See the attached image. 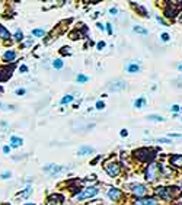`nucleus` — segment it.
<instances>
[{"instance_id":"1","label":"nucleus","mask_w":182,"mask_h":205,"mask_svg":"<svg viewBox=\"0 0 182 205\" xmlns=\"http://www.w3.org/2000/svg\"><path fill=\"white\" fill-rule=\"evenodd\" d=\"M98 188H95V186H90V188H85L77 197H76V199L77 201H82V199H86V198H92V197H95L96 194H98Z\"/></svg>"},{"instance_id":"2","label":"nucleus","mask_w":182,"mask_h":205,"mask_svg":"<svg viewBox=\"0 0 182 205\" xmlns=\"http://www.w3.org/2000/svg\"><path fill=\"white\" fill-rule=\"evenodd\" d=\"M134 154H136V157H137L139 160H141V162L151 160V159L154 157L153 151H151V150H149V148H140V150H137Z\"/></svg>"},{"instance_id":"3","label":"nucleus","mask_w":182,"mask_h":205,"mask_svg":"<svg viewBox=\"0 0 182 205\" xmlns=\"http://www.w3.org/2000/svg\"><path fill=\"white\" fill-rule=\"evenodd\" d=\"M157 176H159V166L157 164H150L146 169V179L151 182V180L157 179Z\"/></svg>"},{"instance_id":"4","label":"nucleus","mask_w":182,"mask_h":205,"mask_svg":"<svg viewBox=\"0 0 182 205\" xmlns=\"http://www.w3.org/2000/svg\"><path fill=\"white\" fill-rule=\"evenodd\" d=\"M131 192H133L134 195H137V197H143V195L147 194V189H146L144 185L134 183V185H131Z\"/></svg>"},{"instance_id":"5","label":"nucleus","mask_w":182,"mask_h":205,"mask_svg":"<svg viewBox=\"0 0 182 205\" xmlns=\"http://www.w3.org/2000/svg\"><path fill=\"white\" fill-rule=\"evenodd\" d=\"M105 170L108 172V175L109 176H117L118 173H119V166L117 163H108L107 166H105Z\"/></svg>"},{"instance_id":"6","label":"nucleus","mask_w":182,"mask_h":205,"mask_svg":"<svg viewBox=\"0 0 182 205\" xmlns=\"http://www.w3.org/2000/svg\"><path fill=\"white\" fill-rule=\"evenodd\" d=\"M47 205H63V197L61 195H51L47 199Z\"/></svg>"},{"instance_id":"7","label":"nucleus","mask_w":182,"mask_h":205,"mask_svg":"<svg viewBox=\"0 0 182 205\" xmlns=\"http://www.w3.org/2000/svg\"><path fill=\"white\" fill-rule=\"evenodd\" d=\"M125 86H127V83H125V82H122V80H118V82L112 83V84L109 86V90H112V92H119V90L125 89Z\"/></svg>"},{"instance_id":"8","label":"nucleus","mask_w":182,"mask_h":205,"mask_svg":"<svg viewBox=\"0 0 182 205\" xmlns=\"http://www.w3.org/2000/svg\"><path fill=\"white\" fill-rule=\"evenodd\" d=\"M134 205H157V202L151 198H144V199H137Z\"/></svg>"},{"instance_id":"9","label":"nucleus","mask_w":182,"mask_h":205,"mask_svg":"<svg viewBox=\"0 0 182 205\" xmlns=\"http://www.w3.org/2000/svg\"><path fill=\"white\" fill-rule=\"evenodd\" d=\"M171 164L172 166H176V167H182V156L175 154L173 157H171Z\"/></svg>"},{"instance_id":"10","label":"nucleus","mask_w":182,"mask_h":205,"mask_svg":"<svg viewBox=\"0 0 182 205\" xmlns=\"http://www.w3.org/2000/svg\"><path fill=\"white\" fill-rule=\"evenodd\" d=\"M108 197L112 199V201H117V199H119V197H121V192H119V189H111L108 192Z\"/></svg>"},{"instance_id":"11","label":"nucleus","mask_w":182,"mask_h":205,"mask_svg":"<svg viewBox=\"0 0 182 205\" xmlns=\"http://www.w3.org/2000/svg\"><path fill=\"white\" fill-rule=\"evenodd\" d=\"M90 153H93V147H90V146H83V147L79 148L80 156H86V154H90Z\"/></svg>"},{"instance_id":"12","label":"nucleus","mask_w":182,"mask_h":205,"mask_svg":"<svg viewBox=\"0 0 182 205\" xmlns=\"http://www.w3.org/2000/svg\"><path fill=\"white\" fill-rule=\"evenodd\" d=\"M15 58H16V52L15 51L9 49V51L4 52V61H13Z\"/></svg>"},{"instance_id":"13","label":"nucleus","mask_w":182,"mask_h":205,"mask_svg":"<svg viewBox=\"0 0 182 205\" xmlns=\"http://www.w3.org/2000/svg\"><path fill=\"white\" fill-rule=\"evenodd\" d=\"M45 170L50 172V173H58V172H61L63 169H61L60 166H55V164H48V166L45 167Z\"/></svg>"},{"instance_id":"14","label":"nucleus","mask_w":182,"mask_h":205,"mask_svg":"<svg viewBox=\"0 0 182 205\" xmlns=\"http://www.w3.org/2000/svg\"><path fill=\"white\" fill-rule=\"evenodd\" d=\"M156 195L165 198V199H169V195H168V189L166 188H157L156 189Z\"/></svg>"},{"instance_id":"15","label":"nucleus","mask_w":182,"mask_h":205,"mask_svg":"<svg viewBox=\"0 0 182 205\" xmlns=\"http://www.w3.org/2000/svg\"><path fill=\"white\" fill-rule=\"evenodd\" d=\"M22 138H19V137H12L10 138V146L12 147H21L22 146Z\"/></svg>"},{"instance_id":"16","label":"nucleus","mask_w":182,"mask_h":205,"mask_svg":"<svg viewBox=\"0 0 182 205\" xmlns=\"http://www.w3.org/2000/svg\"><path fill=\"white\" fill-rule=\"evenodd\" d=\"M0 38H1V40H9V38H10L9 31H7L3 25H0Z\"/></svg>"},{"instance_id":"17","label":"nucleus","mask_w":182,"mask_h":205,"mask_svg":"<svg viewBox=\"0 0 182 205\" xmlns=\"http://www.w3.org/2000/svg\"><path fill=\"white\" fill-rule=\"evenodd\" d=\"M127 70H128V73H139L140 71V67H139V64H128L127 66Z\"/></svg>"},{"instance_id":"18","label":"nucleus","mask_w":182,"mask_h":205,"mask_svg":"<svg viewBox=\"0 0 182 205\" xmlns=\"http://www.w3.org/2000/svg\"><path fill=\"white\" fill-rule=\"evenodd\" d=\"M144 103H146V99H144V98H140V99H137V100H136L134 106H136V108H141V106H144Z\"/></svg>"},{"instance_id":"19","label":"nucleus","mask_w":182,"mask_h":205,"mask_svg":"<svg viewBox=\"0 0 182 205\" xmlns=\"http://www.w3.org/2000/svg\"><path fill=\"white\" fill-rule=\"evenodd\" d=\"M133 29H134V32H137V34H141V35H147V31H146L144 28H141V26H134Z\"/></svg>"},{"instance_id":"20","label":"nucleus","mask_w":182,"mask_h":205,"mask_svg":"<svg viewBox=\"0 0 182 205\" xmlns=\"http://www.w3.org/2000/svg\"><path fill=\"white\" fill-rule=\"evenodd\" d=\"M147 119H150V121H165V118L163 117H159V115H149Z\"/></svg>"},{"instance_id":"21","label":"nucleus","mask_w":182,"mask_h":205,"mask_svg":"<svg viewBox=\"0 0 182 205\" xmlns=\"http://www.w3.org/2000/svg\"><path fill=\"white\" fill-rule=\"evenodd\" d=\"M32 35H35V37H44L45 35V31L44 29H34L32 31Z\"/></svg>"},{"instance_id":"22","label":"nucleus","mask_w":182,"mask_h":205,"mask_svg":"<svg viewBox=\"0 0 182 205\" xmlns=\"http://www.w3.org/2000/svg\"><path fill=\"white\" fill-rule=\"evenodd\" d=\"M15 40H16V41H22V40H23V34H22V31H16V34H15Z\"/></svg>"},{"instance_id":"23","label":"nucleus","mask_w":182,"mask_h":205,"mask_svg":"<svg viewBox=\"0 0 182 205\" xmlns=\"http://www.w3.org/2000/svg\"><path fill=\"white\" fill-rule=\"evenodd\" d=\"M73 100V96H70V95H67V96H64L63 99H61V103H70Z\"/></svg>"},{"instance_id":"24","label":"nucleus","mask_w":182,"mask_h":205,"mask_svg":"<svg viewBox=\"0 0 182 205\" xmlns=\"http://www.w3.org/2000/svg\"><path fill=\"white\" fill-rule=\"evenodd\" d=\"M53 66H54L55 69H61V67H63V61H61V60H55V61L53 63Z\"/></svg>"},{"instance_id":"25","label":"nucleus","mask_w":182,"mask_h":205,"mask_svg":"<svg viewBox=\"0 0 182 205\" xmlns=\"http://www.w3.org/2000/svg\"><path fill=\"white\" fill-rule=\"evenodd\" d=\"M77 82H80V83L87 82V77H86V76H83V74H79V76H77Z\"/></svg>"},{"instance_id":"26","label":"nucleus","mask_w":182,"mask_h":205,"mask_svg":"<svg viewBox=\"0 0 182 205\" xmlns=\"http://www.w3.org/2000/svg\"><path fill=\"white\" fill-rule=\"evenodd\" d=\"M29 192H31V188H26V191H25L23 194H21V198H26V197L29 195Z\"/></svg>"},{"instance_id":"27","label":"nucleus","mask_w":182,"mask_h":205,"mask_svg":"<svg viewBox=\"0 0 182 205\" xmlns=\"http://www.w3.org/2000/svg\"><path fill=\"white\" fill-rule=\"evenodd\" d=\"M10 177V172H3L1 173V179H9Z\"/></svg>"},{"instance_id":"28","label":"nucleus","mask_w":182,"mask_h":205,"mask_svg":"<svg viewBox=\"0 0 182 205\" xmlns=\"http://www.w3.org/2000/svg\"><path fill=\"white\" fill-rule=\"evenodd\" d=\"M109 13L114 16V15H117V13H118V9H117V7H111V9H109Z\"/></svg>"},{"instance_id":"29","label":"nucleus","mask_w":182,"mask_h":205,"mask_svg":"<svg viewBox=\"0 0 182 205\" xmlns=\"http://www.w3.org/2000/svg\"><path fill=\"white\" fill-rule=\"evenodd\" d=\"M105 108V103L104 102H98L96 103V109H104Z\"/></svg>"},{"instance_id":"30","label":"nucleus","mask_w":182,"mask_h":205,"mask_svg":"<svg viewBox=\"0 0 182 205\" xmlns=\"http://www.w3.org/2000/svg\"><path fill=\"white\" fill-rule=\"evenodd\" d=\"M162 41H169V35L168 34H162Z\"/></svg>"},{"instance_id":"31","label":"nucleus","mask_w":182,"mask_h":205,"mask_svg":"<svg viewBox=\"0 0 182 205\" xmlns=\"http://www.w3.org/2000/svg\"><path fill=\"white\" fill-rule=\"evenodd\" d=\"M16 95H25V89H18L16 90Z\"/></svg>"},{"instance_id":"32","label":"nucleus","mask_w":182,"mask_h":205,"mask_svg":"<svg viewBox=\"0 0 182 205\" xmlns=\"http://www.w3.org/2000/svg\"><path fill=\"white\" fill-rule=\"evenodd\" d=\"M179 109H181V108H179L178 105H173V106H172V112H178Z\"/></svg>"},{"instance_id":"33","label":"nucleus","mask_w":182,"mask_h":205,"mask_svg":"<svg viewBox=\"0 0 182 205\" xmlns=\"http://www.w3.org/2000/svg\"><path fill=\"white\" fill-rule=\"evenodd\" d=\"M104 47H105V42H104V41L98 42V48H99V49H102V48H104Z\"/></svg>"},{"instance_id":"34","label":"nucleus","mask_w":182,"mask_h":205,"mask_svg":"<svg viewBox=\"0 0 182 205\" xmlns=\"http://www.w3.org/2000/svg\"><path fill=\"white\" fill-rule=\"evenodd\" d=\"M19 70H21L22 73H25V71H28V67H26V66H21V69H19Z\"/></svg>"},{"instance_id":"35","label":"nucleus","mask_w":182,"mask_h":205,"mask_svg":"<svg viewBox=\"0 0 182 205\" xmlns=\"http://www.w3.org/2000/svg\"><path fill=\"white\" fill-rule=\"evenodd\" d=\"M127 135H128V131L127 129H122L121 131V137H127Z\"/></svg>"},{"instance_id":"36","label":"nucleus","mask_w":182,"mask_h":205,"mask_svg":"<svg viewBox=\"0 0 182 205\" xmlns=\"http://www.w3.org/2000/svg\"><path fill=\"white\" fill-rule=\"evenodd\" d=\"M9 151H10V147L4 146V147H3V153H9Z\"/></svg>"},{"instance_id":"37","label":"nucleus","mask_w":182,"mask_h":205,"mask_svg":"<svg viewBox=\"0 0 182 205\" xmlns=\"http://www.w3.org/2000/svg\"><path fill=\"white\" fill-rule=\"evenodd\" d=\"M98 28H99V29H102V31H104V29H105V26H104V25H102V23H98Z\"/></svg>"},{"instance_id":"38","label":"nucleus","mask_w":182,"mask_h":205,"mask_svg":"<svg viewBox=\"0 0 182 205\" xmlns=\"http://www.w3.org/2000/svg\"><path fill=\"white\" fill-rule=\"evenodd\" d=\"M107 26H108V28H107V29H108V32L111 34V32H112V29H111V25H109V23H107Z\"/></svg>"},{"instance_id":"39","label":"nucleus","mask_w":182,"mask_h":205,"mask_svg":"<svg viewBox=\"0 0 182 205\" xmlns=\"http://www.w3.org/2000/svg\"><path fill=\"white\" fill-rule=\"evenodd\" d=\"M178 70H181V71H182V64H179V66H178Z\"/></svg>"},{"instance_id":"40","label":"nucleus","mask_w":182,"mask_h":205,"mask_svg":"<svg viewBox=\"0 0 182 205\" xmlns=\"http://www.w3.org/2000/svg\"><path fill=\"white\" fill-rule=\"evenodd\" d=\"M179 20H181V23H182V15H181V16H179Z\"/></svg>"},{"instance_id":"41","label":"nucleus","mask_w":182,"mask_h":205,"mask_svg":"<svg viewBox=\"0 0 182 205\" xmlns=\"http://www.w3.org/2000/svg\"><path fill=\"white\" fill-rule=\"evenodd\" d=\"M25 205H34V204H25Z\"/></svg>"},{"instance_id":"42","label":"nucleus","mask_w":182,"mask_h":205,"mask_svg":"<svg viewBox=\"0 0 182 205\" xmlns=\"http://www.w3.org/2000/svg\"><path fill=\"white\" fill-rule=\"evenodd\" d=\"M179 205H182V204H179Z\"/></svg>"}]
</instances>
